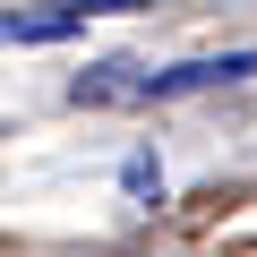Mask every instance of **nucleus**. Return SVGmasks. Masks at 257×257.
Returning <instances> with one entry per match:
<instances>
[]
</instances>
